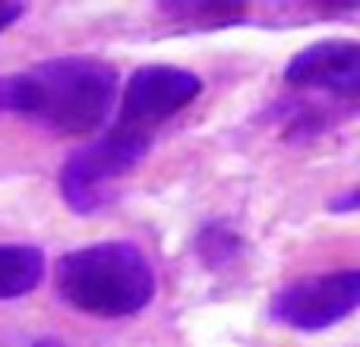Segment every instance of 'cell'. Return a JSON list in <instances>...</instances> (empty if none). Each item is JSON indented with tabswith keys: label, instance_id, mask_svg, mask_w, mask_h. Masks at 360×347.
<instances>
[{
	"label": "cell",
	"instance_id": "6da1fadb",
	"mask_svg": "<svg viewBox=\"0 0 360 347\" xmlns=\"http://www.w3.org/2000/svg\"><path fill=\"white\" fill-rule=\"evenodd\" d=\"M117 98V70L89 54H63L0 79V111H13L60 136L105 126Z\"/></svg>",
	"mask_w": 360,
	"mask_h": 347
},
{
	"label": "cell",
	"instance_id": "7a4b0ae2",
	"mask_svg": "<svg viewBox=\"0 0 360 347\" xmlns=\"http://www.w3.org/2000/svg\"><path fill=\"white\" fill-rule=\"evenodd\" d=\"M57 294L86 316H136L155 297V272L130 240H105L70 249L57 262Z\"/></svg>",
	"mask_w": 360,
	"mask_h": 347
},
{
	"label": "cell",
	"instance_id": "3957f363",
	"mask_svg": "<svg viewBox=\"0 0 360 347\" xmlns=\"http://www.w3.org/2000/svg\"><path fill=\"white\" fill-rule=\"evenodd\" d=\"M155 139L111 126L105 136L82 145L60 168V196L76 215H95L117 202L124 180L143 164Z\"/></svg>",
	"mask_w": 360,
	"mask_h": 347
},
{
	"label": "cell",
	"instance_id": "277c9868",
	"mask_svg": "<svg viewBox=\"0 0 360 347\" xmlns=\"http://www.w3.org/2000/svg\"><path fill=\"white\" fill-rule=\"evenodd\" d=\"M199 92H202V79L190 70L171 63H146L127 82L117 120L111 126L155 139L158 126L168 124L186 105H193Z\"/></svg>",
	"mask_w": 360,
	"mask_h": 347
},
{
	"label": "cell",
	"instance_id": "5b68a950",
	"mask_svg": "<svg viewBox=\"0 0 360 347\" xmlns=\"http://www.w3.org/2000/svg\"><path fill=\"white\" fill-rule=\"evenodd\" d=\"M360 303V272H329L281 287L269 303V316L294 332H326L354 316Z\"/></svg>",
	"mask_w": 360,
	"mask_h": 347
},
{
	"label": "cell",
	"instance_id": "8992f818",
	"mask_svg": "<svg viewBox=\"0 0 360 347\" xmlns=\"http://www.w3.org/2000/svg\"><path fill=\"white\" fill-rule=\"evenodd\" d=\"M285 82L294 89L326 92L354 101L360 95V44L354 38H323L297 51L285 67Z\"/></svg>",
	"mask_w": 360,
	"mask_h": 347
},
{
	"label": "cell",
	"instance_id": "52a82bcc",
	"mask_svg": "<svg viewBox=\"0 0 360 347\" xmlns=\"http://www.w3.org/2000/svg\"><path fill=\"white\" fill-rule=\"evenodd\" d=\"M44 278V253L32 243H0V300L35 291Z\"/></svg>",
	"mask_w": 360,
	"mask_h": 347
},
{
	"label": "cell",
	"instance_id": "ba28073f",
	"mask_svg": "<svg viewBox=\"0 0 360 347\" xmlns=\"http://www.w3.org/2000/svg\"><path fill=\"white\" fill-rule=\"evenodd\" d=\"M162 16L168 22L180 25V29H224V25L243 22L250 13L247 4H196V0H186V4H158Z\"/></svg>",
	"mask_w": 360,
	"mask_h": 347
},
{
	"label": "cell",
	"instance_id": "9c48e42d",
	"mask_svg": "<svg viewBox=\"0 0 360 347\" xmlns=\"http://www.w3.org/2000/svg\"><path fill=\"white\" fill-rule=\"evenodd\" d=\"M196 253L202 256V262L209 268H221L237 259V253H240V237L231 228H224V224H209V228H202L196 237Z\"/></svg>",
	"mask_w": 360,
	"mask_h": 347
},
{
	"label": "cell",
	"instance_id": "30bf717a",
	"mask_svg": "<svg viewBox=\"0 0 360 347\" xmlns=\"http://www.w3.org/2000/svg\"><path fill=\"white\" fill-rule=\"evenodd\" d=\"M19 16H22V4H6V0H0V32L10 29Z\"/></svg>",
	"mask_w": 360,
	"mask_h": 347
},
{
	"label": "cell",
	"instance_id": "8fae6325",
	"mask_svg": "<svg viewBox=\"0 0 360 347\" xmlns=\"http://www.w3.org/2000/svg\"><path fill=\"white\" fill-rule=\"evenodd\" d=\"M357 205H360L357 190H348V192H345V196H335V199H332V202H329V209H332V211H354Z\"/></svg>",
	"mask_w": 360,
	"mask_h": 347
},
{
	"label": "cell",
	"instance_id": "7c38bea8",
	"mask_svg": "<svg viewBox=\"0 0 360 347\" xmlns=\"http://www.w3.org/2000/svg\"><path fill=\"white\" fill-rule=\"evenodd\" d=\"M32 347H67V344H63L60 338H51V335H44V338H38V341L32 344Z\"/></svg>",
	"mask_w": 360,
	"mask_h": 347
}]
</instances>
